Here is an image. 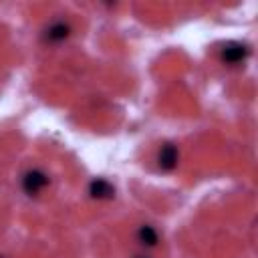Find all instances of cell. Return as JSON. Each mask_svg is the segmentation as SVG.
I'll return each mask as SVG.
<instances>
[{
  "instance_id": "cell-1",
  "label": "cell",
  "mask_w": 258,
  "mask_h": 258,
  "mask_svg": "<svg viewBox=\"0 0 258 258\" xmlns=\"http://www.w3.org/2000/svg\"><path fill=\"white\" fill-rule=\"evenodd\" d=\"M48 183L50 179L42 169H28L22 175V189L26 196H38Z\"/></svg>"
},
{
  "instance_id": "cell-2",
  "label": "cell",
  "mask_w": 258,
  "mask_h": 258,
  "mask_svg": "<svg viewBox=\"0 0 258 258\" xmlns=\"http://www.w3.org/2000/svg\"><path fill=\"white\" fill-rule=\"evenodd\" d=\"M248 54H250V48H248V44H242V42H226L220 50V58L226 64H238V62L246 60Z\"/></svg>"
},
{
  "instance_id": "cell-3",
  "label": "cell",
  "mask_w": 258,
  "mask_h": 258,
  "mask_svg": "<svg viewBox=\"0 0 258 258\" xmlns=\"http://www.w3.org/2000/svg\"><path fill=\"white\" fill-rule=\"evenodd\" d=\"M177 159H179V151H177V147L173 143H165L157 151V165L163 171H171L177 165Z\"/></svg>"
},
{
  "instance_id": "cell-4",
  "label": "cell",
  "mask_w": 258,
  "mask_h": 258,
  "mask_svg": "<svg viewBox=\"0 0 258 258\" xmlns=\"http://www.w3.org/2000/svg\"><path fill=\"white\" fill-rule=\"evenodd\" d=\"M69 36H71V26L67 22H62V20L50 22L46 26V30H44V40L46 42H62Z\"/></svg>"
},
{
  "instance_id": "cell-5",
  "label": "cell",
  "mask_w": 258,
  "mask_h": 258,
  "mask_svg": "<svg viewBox=\"0 0 258 258\" xmlns=\"http://www.w3.org/2000/svg\"><path fill=\"white\" fill-rule=\"evenodd\" d=\"M89 194L93 200H111L115 196V187L111 181L103 179V177H97L89 183Z\"/></svg>"
},
{
  "instance_id": "cell-6",
  "label": "cell",
  "mask_w": 258,
  "mask_h": 258,
  "mask_svg": "<svg viewBox=\"0 0 258 258\" xmlns=\"http://www.w3.org/2000/svg\"><path fill=\"white\" fill-rule=\"evenodd\" d=\"M137 242H139L141 246L153 248V246H157V242H159V234H157V230H155L153 226L143 224V226L137 228Z\"/></svg>"
},
{
  "instance_id": "cell-7",
  "label": "cell",
  "mask_w": 258,
  "mask_h": 258,
  "mask_svg": "<svg viewBox=\"0 0 258 258\" xmlns=\"http://www.w3.org/2000/svg\"><path fill=\"white\" fill-rule=\"evenodd\" d=\"M139 258H145V256H139Z\"/></svg>"
},
{
  "instance_id": "cell-8",
  "label": "cell",
  "mask_w": 258,
  "mask_h": 258,
  "mask_svg": "<svg viewBox=\"0 0 258 258\" xmlns=\"http://www.w3.org/2000/svg\"><path fill=\"white\" fill-rule=\"evenodd\" d=\"M0 258H2V256H0Z\"/></svg>"
}]
</instances>
